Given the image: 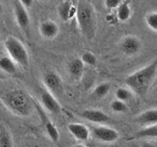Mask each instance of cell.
I'll return each mask as SVG.
<instances>
[{"label": "cell", "instance_id": "cell-29", "mask_svg": "<svg viewBox=\"0 0 157 147\" xmlns=\"http://www.w3.org/2000/svg\"><path fill=\"white\" fill-rule=\"evenodd\" d=\"M72 147H86V146L84 145H83V144H77V145H73Z\"/></svg>", "mask_w": 157, "mask_h": 147}, {"label": "cell", "instance_id": "cell-9", "mask_svg": "<svg viewBox=\"0 0 157 147\" xmlns=\"http://www.w3.org/2000/svg\"><path fill=\"white\" fill-rule=\"evenodd\" d=\"M92 135L97 140L105 143H112L116 142L120 137L117 130L106 126H98L93 127Z\"/></svg>", "mask_w": 157, "mask_h": 147}, {"label": "cell", "instance_id": "cell-24", "mask_svg": "<svg viewBox=\"0 0 157 147\" xmlns=\"http://www.w3.org/2000/svg\"><path fill=\"white\" fill-rule=\"evenodd\" d=\"M145 23L152 31L157 32V12H151L145 15Z\"/></svg>", "mask_w": 157, "mask_h": 147}, {"label": "cell", "instance_id": "cell-7", "mask_svg": "<svg viewBox=\"0 0 157 147\" xmlns=\"http://www.w3.org/2000/svg\"><path fill=\"white\" fill-rule=\"evenodd\" d=\"M35 107L38 115H39L40 119H41V122L44 125V130H45L48 136H49L52 142H58L60 139V133L56 126L48 117L45 112H44V108H42V106L40 105V104H38V102L35 101Z\"/></svg>", "mask_w": 157, "mask_h": 147}, {"label": "cell", "instance_id": "cell-15", "mask_svg": "<svg viewBox=\"0 0 157 147\" xmlns=\"http://www.w3.org/2000/svg\"><path fill=\"white\" fill-rule=\"evenodd\" d=\"M58 13L63 21H68L76 14V6H74L69 1H64L59 5Z\"/></svg>", "mask_w": 157, "mask_h": 147}, {"label": "cell", "instance_id": "cell-19", "mask_svg": "<svg viewBox=\"0 0 157 147\" xmlns=\"http://www.w3.org/2000/svg\"><path fill=\"white\" fill-rule=\"evenodd\" d=\"M157 138V123L148 125L133 134V139Z\"/></svg>", "mask_w": 157, "mask_h": 147}, {"label": "cell", "instance_id": "cell-25", "mask_svg": "<svg viewBox=\"0 0 157 147\" xmlns=\"http://www.w3.org/2000/svg\"><path fill=\"white\" fill-rule=\"evenodd\" d=\"M81 59L82 60L85 65L94 66L98 63V58H97L96 55L90 51H86L83 53L81 57Z\"/></svg>", "mask_w": 157, "mask_h": 147}, {"label": "cell", "instance_id": "cell-32", "mask_svg": "<svg viewBox=\"0 0 157 147\" xmlns=\"http://www.w3.org/2000/svg\"><path fill=\"white\" fill-rule=\"evenodd\" d=\"M0 44H1V41H0Z\"/></svg>", "mask_w": 157, "mask_h": 147}, {"label": "cell", "instance_id": "cell-1", "mask_svg": "<svg viewBox=\"0 0 157 147\" xmlns=\"http://www.w3.org/2000/svg\"><path fill=\"white\" fill-rule=\"evenodd\" d=\"M0 100L11 113L20 117H28L35 109V100L22 89L6 90L0 95Z\"/></svg>", "mask_w": 157, "mask_h": 147}, {"label": "cell", "instance_id": "cell-2", "mask_svg": "<svg viewBox=\"0 0 157 147\" xmlns=\"http://www.w3.org/2000/svg\"><path fill=\"white\" fill-rule=\"evenodd\" d=\"M156 73L157 58L147 65L128 75L124 80V82L133 93L139 96H145L154 81Z\"/></svg>", "mask_w": 157, "mask_h": 147}, {"label": "cell", "instance_id": "cell-4", "mask_svg": "<svg viewBox=\"0 0 157 147\" xmlns=\"http://www.w3.org/2000/svg\"><path fill=\"white\" fill-rule=\"evenodd\" d=\"M4 47L8 55L23 68H28L30 63L29 52L19 39L14 36H8L4 41Z\"/></svg>", "mask_w": 157, "mask_h": 147}, {"label": "cell", "instance_id": "cell-22", "mask_svg": "<svg viewBox=\"0 0 157 147\" xmlns=\"http://www.w3.org/2000/svg\"><path fill=\"white\" fill-rule=\"evenodd\" d=\"M115 97L116 99L120 100L124 102H127L132 99L133 95V92L129 87H118L115 91Z\"/></svg>", "mask_w": 157, "mask_h": 147}, {"label": "cell", "instance_id": "cell-3", "mask_svg": "<svg viewBox=\"0 0 157 147\" xmlns=\"http://www.w3.org/2000/svg\"><path fill=\"white\" fill-rule=\"evenodd\" d=\"M75 17L83 36L89 41L93 40L98 31V18L93 6L87 0H78Z\"/></svg>", "mask_w": 157, "mask_h": 147}, {"label": "cell", "instance_id": "cell-11", "mask_svg": "<svg viewBox=\"0 0 157 147\" xmlns=\"http://www.w3.org/2000/svg\"><path fill=\"white\" fill-rule=\"evenodd\" d=\"M80 116L85 120L94 123H105L110 120V117L105 112L98 109H86L80 113Z\"/></svg>", "mask_w": 157, "mask_h": 147}, {"label": "cell", "instance_id": "cell-14", "mask_svg": "<svg viewBox=\"0 0 157 147\" xmlns=\"http://www.w3.org/2000/svg\"><path fill=\"white\" fill-rule=\"evenodd\" d=\"M67 130L75 139L79 141H87L90 138V131L84 124L71 123L67 125Z\"/></svg>", "mask_w": 157, "mask_h": 147}, {"label": "cell", "instance_id": "cell-10", "mask_svg": "<svg viewBox=\"0 0 157 147\" xmlns=\"http://www.w3.org/2000/svg\"><path fill=\"white\" fill-rule=\"evenodd\" d=\"M40 99H41V105L46 111L49 112L52 114L61 113V110H62L61 104L57 100L56 96L46 88L42 89L41 90Z\"/></svg>", "mask_w": 157, "mask_h": 147}, {"label": "cell", "instance_id": "cell-8", "mask_svg": "<svg viewBox=\"0 0 157 147\" xmlns=\"http://www.w3.org/2000/svg\"><path fill=\"white\" fill-rule=\"evenodd\" d=\"M42 81L44 87L55 96L62 93L64 89L63 81L60 75L56 72L48 71L43 76Z\"/></svg>", "mask_w": 157, "mask_h": 147}, {"label": "cell", "instance_id": "cell-20", "mask_svg": "<svg viewBox=\"0 0 157 147\" xmlns=\"http://www.w3.org/2000/svg\"><path fill=\"white\" fill-rule=\"evenodd\" d=\"M111 90V84L108 82H102L97 85L92 92V96L96 99H103L108 95Z\"/></svg>", "mask_w": 157, "mask_h": 147}, {"label": "cell", "instance_id": "cell-17", "mask_svg": "<svg viewBox=\"0 0 157 147\" xmlns=\"http://www.w3.org/2000/svg\"><path fill=\"white\" fill-rule=\"evenodd\" d=\"M132 15V9L130 2L128 0H124L119 7L116 9V18L121 22H126L130 18Z\"/></svg>", "mask_w": 157, "mask_h": 147}, {"label": "cell", "instance_id": "cell-13", "mask_svg": "<svg viewBox=\"0 0 157 147\" xmlns=\"http://www.w3.org/2000/svg\"><path fill=\"white\" fill-rule=\"evenodd\" d=\"M85 64L81 58H75L71 60L67 65V71L74 81L79 82L81 81L84 74Z\"/></svg>", "mask_w": 157, "mask_h": 147}, {"label": "cell", "instance_id": "cell-18", "mask_svg": "<svg viewBox=\"0 0 157 147\" xmlns=\"http://www.w3.org/2000/svg\"><path fill=\"white\" fill-rule=\"evenodd\" d=\"M0 70L9 75H14L18 72V64L8 55L0 57Z\"/></svg>", "mask_w": 157, "mask_h": 147}, {"label": "cell", "instance_id": "cell-12", "mask_svg": "<svg viewBox=\"0 0 157 147\" xmlns=\"http://www.w3.org/2000/svg\"><path fill=\"white\" fill-rule=\"evenodd\" d=\"M59 31L58 24L52 20H45L39 24V33L44 39H54L58 35Z\"/></svg>", "mask_w": 157, "mask_h": 147}, {"label": "cell", "instance_id": "cell-30", "mask_svg": "<svg viewBox=\"0 0 157 147\" xmlns=\"http://www.w3.org/2000/svg\"><path fill=\"white\" fill-rule=\"evenodd\" d=\"M2 12V5L0 4V14Z\"/></svg>", "mask_w": 157, "mask_h": 147}, {"label": "cell", "instance_id": "cell-16", "mask_svg": "<svg viewBox=\"0 0 157 147\" xmlns=\"http://www.w3.org/2000/svg\"><path fill=\"white\" fill-rule=\"evenodd\" d=\"M137 123L141 125H151L157 123V109H151L140 113L135 119Z\"/></svg>", "mask_w": 157, "mask_h": 147}, {"label": "cell", "instance_id": "cell-26", "mask_svg": "<svg viewBox=\"0 0 157 147\" xmlns=\"http://www.w3.org/2000/svg\"><path fill=\"white\" fill-rule=\"evenodd\" d=\"M123 2L124 0H104V6L108 10L117 9Z\"/></svg>", "mask_w": 157, "mask_h": 147}, {"label": "cell", "instance_id": "cell-6", "mask_svg": "<svg viewBox=\"0 0 157 147\" xmlns=\"http://www.w3.org/2000/svg\"><path fill=\"white\" fill-rule=\"evenodd\" d=\"M142 47L141 40L135 35H127L120 43L121 52L128 57H133L139 54L142 50Z\"/></svg>", "mask_w": 157, "mask_h": 147}, {"label": "cell", "instance_id": "cell-27", "mask_svg": "<svg viewBox=\"0 0 157 147\" xmlns=\"http://www.w3.org/2000/svg\"><path fill=\"white\" fill-rule=\"evenodd\" d=\"M18 1L21 2V4L23 6L28 9V8L32 7V5L34 3V0H18Z\"/></svg>", "mask_w": 157, "mask_h": 147}, {"label": "cell", "instance_id": "cell-21", "mask_svg": "<svg viewBox=\"0 0 157 147\" xmlns=\"http://www.w3.org/2000/svg\"><path fill=\"white\" fill-rule=\"evenodd\" d=\"M0 147H13L12 136L5 126H0Z\"/></svg>", "mask_w": 157, "mask_h": 147}, {"label": "cell", "instance_id": "cell-31", "mask_svg": "<svg viewBox=\"0 0 157 147\" xmlns=\"http://www.w3.org/2000/svg\"><path fill=\"white\" fill-rule=\"evenodd\" d=\"M41 1H45V0H41Z\"/></svg>", "mask_w": 157, "mask_h": 147}, {"label": "cell", "instance_id": "cell-5", "mask_svg": "<svg viewBox=\"0 0 157 147\" xmlns=\"http://www.w3.org/2000/svg\"><path fill=\"white\" fill-rule=\"evenodd\" d=\"M13 12L17 25L22 32L26 38H31V21L26 8L21 4L18 0H15L13 3Z\"/></svg>", "mask_w": 157, "mask_h": 147}, {"label": "cell", "instance_id": "cell-28", "mask_svg": "<svg viewBox=\"0 0 157 147\" xmlns=\"http://www.w3.org/2000/svg\"><path fill=\"white\" fill-rule=\"evenodd\" d=\"M141 147H157V145H155V144L151 143V142H145L141 144Z\"/></svg>", "mask_w": 157, "mask_h": 147}, {"label": "cell", "instance_id": "cell-23", "mask_svg": "<svg viewBox=\"0 0 157 147\" xmlns=\"http://www.w3.org/2000/svg\"><path fill=\"white\" fill-rule=\"evenodd\" d=\"M110 108L112 111L116 113H125L129 110V107L127 104L117 99L113 100L110 102Z\"/></svg>", "mask_w": 157, "mask_h": 147}]
</instances>
